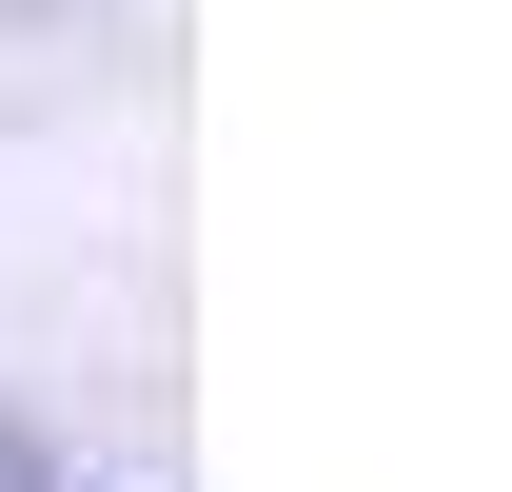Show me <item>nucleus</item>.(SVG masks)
Returning <instances> with one entry per match:
<instances>
[{
    "label": "nucleus",
    "instance_id": "f257e3e1",
    "mask_svg": "<svg viewBox=\"0 0 512 492\" xmlns=\"http://www.w3.org/2000/svg\"><path fill=\"white\" fill-rule=\"evenodd\" d=\"M0 492H60V473H40V433H20V414H0Z\"/></svg>",
    "mask_w": 512,
    "mask_h": 492
},
{
    "label": "nucleus",
    "instance_id": "f03ea898",
    "mask_svg": "<svg viewBox=\"0 0 512 492\" xmlns=\"http://www.w3.org/2000/svg\"><path fill=\"white\" fill-rule=\"evenodd\" d=\"M0 20H40V0H0Z\"/></svg>",
    "mask_w": 512,
    "mask_h": 492
}]
</instances>
